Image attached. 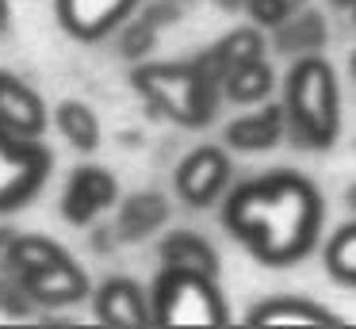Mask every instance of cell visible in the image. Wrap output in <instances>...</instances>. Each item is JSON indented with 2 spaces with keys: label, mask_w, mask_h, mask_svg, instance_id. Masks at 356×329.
<instances>
[{
  "label": "cell",
  "mask_w": 356,
  "mask_h": 329,
  "mask_svg": "<svg viewBox=\"0 0 356 329\" xmlns=\"http://www.w3.org/2000/svg\"><path fill=\"white\" fill-rule=\"evenodd\" d=\"M54 4H58V23L73 38L92 42V38H104L115 27H123L138 0H54Z\"/></svg>",
  "instance_id": "10"
},
{
  "label": "cell",
  "mask_w": 356,
  "mask_h": 329,
  "mask_svg": "<svg viewBox=\"0 0 356 329\" xmlns=\"http://www.w3.org/2000/svg\"><path fill=\"white\" fill-rule=\"evenodd\" d=\"M226 145L238 153H264L276 150L287 138V119H284V104H261L257 111L238 115L234 122H226Z\"/></svg>",
  "instance_id": "12"
},
{
  "label": "cell",
  "mask_w": 356,
  "mask_h": 329,
  "mask_svg": "<svg viewBox=\"0 0 356 329\" xmlns=\"http://www.w3.org/2000/svg\"><path fill=\"white\" fill-rule=\"evenodd\" d=\"M149 314L154 326H226L230 310L218 291L215 275L161 268L149 287Z\"/></svg>",
  "instance_id": "4"
},
{
  "label": "cell",
  "mask_w": 356,
  "mask_h": 329,
  "mask_svg": "<svg viewBox=\"0 0 356 329\" xmlns=\"http://www.w3.org/2000/svg\"><path fill=\"white\" fill-rule=\"evenodd\" d=\"M0 127L19 138H42L47 130V104L27 81L0 69Z\"/></svg>",
  "instance_id": "11"
},
{
  "label": "cell",
  "mask_w": 356,
  "mask_h": 329,
  "mask_svg": "<svg viewBox=\"0 0 356 329\" xmlns=\"http://www.w3.org/2000/svg\"><path fill=\"white\" fill-rule=\"evenodd\" d=\"M16 283L27 291V298H31L35 306H42V310H62V306H77L81 298L92 295L88 272L70 257V252H65V257H58L54 264H42V268H35V272L19 275Z\"/></svg>",
  "instance_id": "7"
},
{
  "label": "cell",
  "mask_w": 356,
  "mask_h": 329,
  "mask_svg": "<svg viewBox=\"0 0 356 329\" xmlns=\"http://www.w3.org/2000/svg\"><path fill=\"white\" fill-rule=\"evenodd\" d=\"M291 4H295V8H299V4H307V0H291Z\"/></svg>",
  "instance_id": "31"
},
{
  "label": "cell",
  "mask_w": 356,
  "mask_h": 329,
  "mask_svg": "<svg viewBox=\"0 0 356 329\" xmlns=\"http://www.w3.org/2000/svg\"><path fill=\"white\" fill-rule=\"evenodd\" d=\"M111 245H123V241H119V234H115V226H104V230H96V234H92V249L108 252Z\"/></svg>",
  "instance_id": "24"
},
{
  "label": "cell",
  "mask_w": 356,
  "mask_h": 329,
  "mask_svg": "<svg viewBox=\"0 0 356 329\" xmlns=\"http://www.w3.org/2000/svg\"><path fill=\"white\" fill-rule=\"evenodd\" d=\"M245 326H341V318L325 306L310 303V298H295V295H276L264 303L249 306Z\"/></svg>",
  "instance_id": "14"
},
{
  "label": "cell",
  "mask_w": 356,
  "mask_h": 329,
  "mask_svg": "<svg viewBox=\"0 0 356 329\" xmlns=\"http://www.w3.org/2000/svg\"><path fill=\"white\" fill-rule=\"evenodd\" d=\"M58 257H65V249L50 237H39V234H16L8 241V249L0 252V272L19 280V275L35 272L42 264H54Z\"/></svg>",
  "instance_id": "18"
},
{
  "label": "cell",
  "mask_w": 356,
  "mask_h": 329,
  "mask_svg": "<svg viewBox=\"0 0 356 329\" xmlns=\"http://www.w3.org/2000/svg\"><path fill=\"white\" fill-rule=\"evenodd\" d=\"M92 314L104 326H119V329L154 326L149 295L142 291V283L127 280V275H111V280H104L92 291Z\"/></svg>",
  "instance_id": "9"
},
{
  "label": "cell",
  "mask_w": 356,
  "mask_h": 329,
  "mask_svg": "<svg viewBox=\"0 0 356 329\" xmlns=\"http://www.w3.org/2000/svg\"><path fill=\"white\" fill-rule=\"evenodd\" d=\"M131 84L154 115L177 122V127H207L218 111L222 88L192 61H146L131 73Z\"/></svg>",
  "instance_id": "3"
},
{
  "label": "cell",
  "mask_w": 356,
  "mask_h": 329,
  "mask_svg": "<svg viewBox=\"0 0 356 329\" xmlns=\"http://www.w3.org/2000/svg\"><path fill=\"white\" fill-rule=\"evenodd\" d=\"M12 237H16V230H4V226H0V252L8 249V241H12Z\"/></svg>",
  "instance_id": "28"
},
{
  "label": "cell",
  "mask_w": 356,
  "mask_h": 329,
  "mask_svg": "<svg viewBox=\"0 0 356 329\" xmlns=\"http://www.w3.org/2000/svg\"><path fill=\"white\" fill-rule=\"evenodd\" d=\"M325 207L318 188L291 168L253 176L226 191L222 222L261 264L287 268L318 245Z\"/></svg>",
  "instance_id": "1"
},
{
  "label": "cell",
  "mask_w": 356,
  "mask_h": 329,
  "mask_svg": "<svg viewBox=\"0 0 356 329\" xmlns=\"http://www.w3.org/2000/svg\"><path fill=\"white\" fill-rule=\"evenodd\" d=\"M353 77H356V58H353Z\"/></svg>",
  "instance_id": "33"
},
{
  "label": "cell",
  "mask_w": 356,
  "mask_h": 329,
  "mask_svg": "<svg viewBox=\"0 0 356 329\" xmlns=\"http://www.w3.org/2000/svg\"><path fill=\"white\" fill-rule=\"evenodd\" d=\"M330 4H333V8H345V12H353L356 0H330Z\"/></svg>",
  "instance_id": "29"
},
{
  "label": "cell",
  "mask_w": 356,
  "mask_h": 329,
  "mask_svg": "<svg viewBox=\"0 0 356 329\" xmlns=\"http://www.w3.org/2000/svg\"><path fill=\"white\" fill-rule=\"evenodd\" d=\"M230 176H234L230 153L218 150V145H200V150H192L177 165V172H172V188H177L180 203L211 207V203H218V199L226 195Z\"/></svg>",
  "instance_id": "6"
},
{
  "label": "cell",
  "mask_w": 356,
  "mask_h": 329,
  "mask_svg": "<svg viewBox=\"0 0 356 329\" xmlns=\"http://www.w3.org/2000/svg\"><path fill=\"white\" fill-rule=\"evenodd\" d=\"M119 203V180L104 165H77L62 188V218L70 226H88L96 214Z\"/></svg>",
  "instance_id": "8"
},
{
  "label": "cell",
  "mask_w": 356,
  "mask_h": 329,
  "mask_svg": "<svg viewBox=\"0 0 356 329\" xmlns=\"http://www.w3.org/2000/svg\"><path fill=\"white\" fill-rule=\"evenodd\" d=\"M245 12H249V19L257 23V27H276V23H284L287 15L295 12V4L291 0H245Z\"/></svg>",
  "instance_id": "23"
},
{
  "label": "cell",
  "mask_w": 356,
  "mask_h": 329,
  "mask_svg": "<svg viewBox=\"0 0 356 329\" xmlns=\"http://www.w3.org/2000/svg\"><path fill=\"white\" fill-rule=\"evenodd\" d=\"M169 199L161 191H134L119 203V214H115V234L119 241H146L149 234L169 222Z\"/></svg>",
  "instance_id": "15"
},
{
  "label": "cell",
  "mask_w": 356,
  "mask_h": 329,
  "mask_svg": "<svg viewBox=\"0 0 356 329\" xmlns=\"http://www.w3.org/2000/svg\"><path fill=\"white\" fill-rule=\"evenodd\" d=\"M322 260H325V272L337 283L356 287V218L345 222V226H337V234H330Z\"/></svg>",
  "instance_id": "22"
},
{
  "label": "cell",
  "mask_w": 356,
  "mask_h": 329,
  "mask_svg": "<svg viewBox=\"0 0 356 329\" xmlns=\"http://www.w3.org/2000/svg\"><path fill=\"white\" fill-rule=\"evenodd\" d=\"M177 15H180V0H165V4L146 8L138 19L127 23L123 38H119V54H123V58H146L157 42V31H161L165 23H172Z\"/></svg>",
  "instance_id": "20"
},
{
  "label": "cell",
  "mask_w": 356,
  "mask_h": 329,
  "mask_svg": "<svg viewBox=\"0 0 356 329\" xmlns=\"http://www.w3.org/2000/svg\"><path fill=\"white\" fill-rule=\"evenodd\" d=\"M264 50H268V42H264L261 27H238L230 31V35H222L218 42H211L203 54H195V65L203 69V73L211 77V81L222 88V77L230 73L234 65H241V61H253V58H264Z\"/></svg>",
  "instance_id": "13"
},
{
  "label": "cell",
  "mask_w": 356,
  "mask_h": 329,
  "mask_svg": "<svg viewBox=\"0 0 356 329\" xmlns=\"http://www.w3.org/2000/svg\"><path fill=\"white\" fill-rule=\"evenodd\" d=\"M50 168L54 157L39 138H19L0 127V211H16L42 191Z\"/></svg>",
  "instance_id": "5"
},
{
  "label": "cell",
  "mask_w": 356,
  "mask_h": 329,
  "mask_svg": "<svg viewBox=\"0 0 356 329\" xmlns=\"http://www.w3.org/2000/svg\"><path fill=\"white\" fill-rule=\"evenodd\" d=\"M54 127H58V134L81 153H92L96 145H100V119H96V111L85 99H62V104L54 107Z\"/></svg>",
  "instance_id": "21"
},
{
  "label": "cell",
  "mask_w": 356,
  "mask_h": 329,
  "mask_svg": "<svg viewBox=\"0 0 356 329\" xmlns=\"http://www.w3.org/2000/svg\"><path fill=\"white\" fill-rule=\"evenodd\" d=\"M287 138L299 150H330L341 134V88L325 58H295L284 77Z\"/></svg>",
  "instance_id": "2"
},
{
  "label": "cell",
  "mask_w": 356,
  "mask_h": 329,
  "mask_svg": "<svg viewBox=\"0 0 356 329\" xmlns=\"http://www.w3.org/2000/svg\"><path fill=\"white\" fill-rule=\"evenodd\" d=\"M12 23V0H0V31H8Z\"/></svg>",
  "instance_id": "25"
},
{
  "label": "cell",
  "mask_w": 356,
  "mask_h": 329,
  "mask_svg": "<svg viewBox=\"0 0 356 329\" xmlns=\"http://www.w3.org/2000/svg\"><path fill=\"white\" fill-rule=\"evenodd\" d=\"M161 268H184V272H203L218 280V252L207 237H200L195 230H172L161 245H157Z\"/></svg>",
  "instance_id": "17"
},
{
  "label": "cell",
  "mask_w": 356,
  "mask_h": 329,
  "mask_svg": "<svg viewBox=\"0 0 356 329\" xmlns=\"http://www.w3.org/2000/svg\"><path fill=\"white\" fill-rule=\"evenodd\" d=\"M0 295H4V275H0Z\"/></svg>",
  "instance_id": "30"
},
{
  "label": "cell",
  "mask_w": 356,
  "mask_h": 329,
  "mask_svg": "<svg viewBox=\"0 0 356 329\" xmlns=\"http://www.w3.org/2000/svg\"><path fill=\"white\" fill-rule=\"evenodd\" d=\"M345 203H348V211H356V180L345 188Z\"/></svg>",
  "instance_id": "27"
},
{
  "label": "cell",
  "mask_w": 356,
  "mask_h": 329,
  "mask_svg": "<svg viewBox=\"0 0 356 329\" xmlns=\"http://www.w3.org/2000/svg\"><path fill=\"white\" fill-rule=\"evenodd\" d=\"M272 31H276V35H272L276 50L280 54H291V58L318 54L325 42H330V27H325L322 12H318V8H307V4H299L284 23H276Z\"/></svg>",
  "instance_id": "16"
},
{
  "label": "cell",
  "mask_w": 356,
  "mask_h": 329,
  "mask_svg": "<svg viewBox=\"0 0 356 329\" xmlns=\"http://www.w3.org/2000/svg\"><path fill=\"white\" fill-rule=\"evenodd\" d=\"M353 23H356V4H353Z\"/></svg>",
  "instance_id": "32"
},
{
  "label": "cell",
  "mask_w": 356,
  "mask_h": 329,
  "mask_svg": "<svg viewBox=\"0 0 356 329\" xmlns=\"http://www.w3.org/2000/svg\"><path fill=\"white\" fill-rule=\"evenodd\" d=\"M215 4H222L226 12H245V0H215Z\"/></svg>",
  "instance_id": "26"
},
{
  "label": "cell",
  "mask_w": 356,
  "mask_h": 329,
  "mask_svg": "<svg viewBox=\"0 0 356 329\" xmlns=\"http://www.w3.org/2000/svg\"><path fill=\"white\" fill-rule=\"evenodd\" d=\"M272 88H276V77H272V65L264 58L241 61L222 77V96L234 104H264Z\"/></svg>",
  "instance_id": "19"
}]
</instances>
